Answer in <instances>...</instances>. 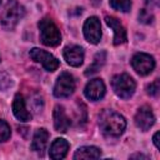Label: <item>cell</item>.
Masks as SVG:
<instances>
[{
    "label": "cell",
    "mask_w": 160,
    "mask_h": 160,
    "mask_svg": "<svg viewBox=\"0 0 160 160\" xmlns=\"http://www.w3.org/2000/svg\"><path fill=\"white\" fill-rule=\"evenodd\" d=\"M131 65L134 70L140 75L150 74L155 68V60L152 56L145 52H138L131 59Z\"/></svg>",
    "instance_id": "8992f818"
},
{
    "label": "cell",
    "mask_w": 160,
    "mask_h": 160,
    "mask_svg": "<svg viewBox=\"0 0 160 160\" xmlns=\"http://www.w3.org/2000/svg\"><path fill=\"white\" fill-rule=\"evenodd\" d=\"M159 135H160V132L158 131V132H155V135H154V138H152V140H154V144H155L156 149H160V144H159Z\"/></svg>",
    "instance_id": "603a6c76"
},
{
    "label": "cell",
    "mask_w": 160,
    "mask_h": 160,
    "mask_svg": "<svg viewBox=\"0 0 160 160\" xmlns=\"http://www.w3.org/2000/svg\"><path fill=\"white\" fill-rule=\"evenodd\" d=\"M25 10L24 8L16 1V0H8L1 15H0V22L4 29L11 30L15 28V25L19 22V20L24 16Z\"/></svg>",
    "instance_id": "7a4b0ae2"
},
{
    "label": "cell",
    "mask_w": 160,
    "mask_h": 160,
    "mask_svg": "<svg viewBox=\"0 0 160 160\" xmlns=\"http://www.w3.org/2000/svg\"><path fill=\"white\" fill-rule=\"evenodd\" d=\"M75 90V80L69 72H62L54 86V95L56 98H68Z\"/></svg>",
    "instance_id": "5b68a950"
},
{
    "label": "cell",
    "mask_w": 160,
    "mask_h": 160,
    "mask_svg": "<svg viewBox=\"0 0 160 160\" xmlns=\"http://www.w3.org/2000/svg\"><path fill=\"white\" fill-rule=\"evenodd\" d=\"M105 58H106V54L105 51H101V52H98L95 55V59H94V62L88 68V70L85 71V75H91V74H95L100 70V68L104 65L105 62Z\"/></svg>",
    "instance_id": "ac0fdd59"
},
{
    "label": "cell",
    "mask_w": 160,
    "mask_h": 160,
    "mask_svg": "<svg viewBox=\"0 0 160 160\" xmlns=\"http://www.w3.org/2000/svg\"><path fill=\"white\" fill-rule=\"evenodd\" d=\"M155 122V116L149 106H141L135 115V124L142 131L149 130Z\"/></svg>",
    "instance_id": "9c48e42d"
},
{
    "label": "cell",
    "mask_w": 160,
    "mask_h": 160,
    "mask_svg": "<svg viewBox=\"0 0 160 160\" xmlns=\"http://www.w3.org/2000/svg\"><path fill=\"white\" fill-rule=\"evenodd\" d=\"M30 58L38 62H40L45 70L48 71H54L59 68V60L52 56L50 52L45 51V50H41V49H38V48H34L30 50Z\"/></svg>",
    "instance_id": "52a82bcc"
},
{
    "label": "cell",
    "mask_w": 160,
    "mask_h": 160,
    "mask_svg": "<svg viewBox=\"0 0 160 160\" xmlns=\"http://www.w3.org/2000/svg\"><path fill=\"white\" fill-rule=\"evenodd\" d=\"M111 85H112V89H114L115 94L118 96H120L121 99H129L134 94L135 88H136V84H135L134 79L128 74L115 75L112 78Z\"/></svg>",
    "instance_id": "277c9868"
},
{
    "label": "cell",
    "mask_w": 160,
    "mask_h": 160,
    "mask_svg": "<svg viewBox=\"0 0 160 160\" xmlns=\"http://www.w3.org/2000/svg\"><path fill=\"white\" fill-rule=\"evenodd\" d=\"M40 39L46 46H58L61 41V35L59 28L50 18H44L39 21Z\"/></svg>",
    "instance_id": "3957f363"
},
{
    "label": "cell",
    "mask_w": 160,
    "mask_h": 160,
    "mask_svg": "<svg viewBox=\"0 0 160 160\" xmlns=\"http://www.w3.org/2000/svg\"><path fill=\"white\" fill-rule=\"evenodd\" d=\"M85 39L91 44H98L101 39V25L96 16H90L84 24Z\"/></svg>",
    "instance_id": "ba28073f"
},
{
    "label": "cell",
    "mask_w": 160,
    "mask_h": 160,
    "mask_svg": "<svg viewBox=\"0 0 160 160\" xmlns=\"http://www.w3.org/2000/svg\"><path fill=\"white\" fill-rule=\"evenodd\" d=\"M10 135H11L10 126L4 120H0V142L6 141L10 138Z\"/></svg>",
    "instance_id": "ffe728a7"
},
{
    "label": "cell",
    "mask_w": 160,
    "mask_h": 160,
    "mask_svg": "<svg viewBox=\"0 0 160 160\" xmlns=\"http://www.w3.org/2000/svg\"><path fill=\"white\" fill-rule=\"evenodd\" d=\"M84 94L89 100H92V101L100 100L105 95V85H104L102 80L101 79L90 80L85 86Z\"/></svg>",
    "instance_id": "30bf717a"
},
{
    "label": "cell",
    "mask_w": 160,
    "mask_h": 160,
    "mask_svg": "<svg viewBox=\"0 0 160 160\" xmlns=\"http://www.w3.org/2000/svg\"><path fill=\"white\" fill-rule=\"evenodd\" d=\"M110 5L115 10L126 12L131 8V1L130 0H110Z\"/></svg>",
    "instance_id": "d6986e66"
},
{
    "label": "cell",
    "mask_w": 160,
    "mask_h": 160,
    "mask_svg": "<svg viewBox=\"0 0 160 160\" xmlns=\"http://www.w3.org/2000/svg\"><path fill=\"white\" fill-rule=\"evenodd\" d=\"M0 4H1V0H0Z\"/></svg>",
    "instance_id": "484cf974"
},
{
    "label": "cell",
    "mask_w": 160,
    "mask_h": 160,
    "mask_svg": "<svg viewBox=\"0 0 160 160\" xmlns=\"http://www.w3.org/2000/svg\"><path fill=\"white\" fill-rule=\"evenodd\" d=\"M54 126L59 132H65L70 126V119L65 114L64 108L60 105L54 109Z\"/></svg>",
    "instance_id": "5bb4252c"
},
{
    "label": "cell",
    "mask_w": 160,
    "mask_h": 160,
    "mask_svg": "<svg viewBox=\"0 0 160 160\" xmlns=\"http://www.w3.org/2000/svg\"><path fill=\"white\" fill-rule=\"evenodd\" d=\"M12 111L14 115L16 116V119H19L20 121H29L31 120V114L28 111L26 106H25V101L21 94H16L15 99L12 101Z\"/></svg>",
    "instance_id": "4fadbf2b"
},
{
    "label": "cell",
    "mask_w": 160,
    "mask_h": 160,
    "mask_svg": "<svg viewBox=\"0 0 160 160\" xmlns=\"http://www.w3.org/2000/svg\"><path fill=\"white\" fill-rule=\"evenodd\" d=\"M99 125L108 136H120L126 128V121L120 114L112 110H104L99 116Z\"/></svg>",
    "instance_id": "6da1fadb"
},
{
    "label": "cell",
    "mask_w": 160,
    "mask_h": 160,
    "mask_svg": "<svg viewBox=\"0 0 160 160\" xmlns=\"http://www.w3.org/2000/svg\"><path fill=\"white\" fill-rule=\"evenodd\" d=\"M48 140H49V132L45 129H38L35 131V135H34V139L31 142V150L42 155L44 150L46 149Z\"/></svg>",
    "instance_id": "9a60e30c"
},
{
    "label": "cell",
    "mask_w": 160,
    "mask_h": 160,
    "mask_svg": "<svg viewBox=\"0 0 160 160\" xmlns=\"http://www.w3.org/2000/svg\"><path fill=\"white\" fill-rule=\"evenodd\" d=\"M106 24L114 30V44L115 45H120L126 42V30L122 26V24L114 16H106L105 18Z\"/></svg>",
    "instance_id": "7c38bea8"
},
{
    "label": "cell",
    "mask_w": 160,
    "mask_h": 160,
    "mask_svg": "<svg viewBox=\"0 0 160 160\" xmlns=\"http://www.w3.org/2000/svg\"><path fill=\"white\" fill-rule=\"evenodd\" d=\"M146 4L149 6H158L159 5V0H146Z\"/></svg>",
    "instance_id": "cb8c5ba5"
},
{
    "label": "cell",
    "mask_w": 160,
    "mask_h": 160,
    "mask_svg": "<svg viewBox=\"0 0 160 160\" xmlns=\"http://www.w3.org/2000/svg\"><path fill=\"white\" fill-rule=\"evenodd\" d=\"M130 158H131V159H135V158H142V159H148V156H145V155H142V154H134V155H131Z\"/></svg>",
    "instance_id": "d4e9b609"
},
{
    "label": "cell",
    "mask_w": 160,
    "mask_h": 160,
    "mask_svg": "<svg viewBox=\"0 0 160 160\" xmlns=\"http://www.w3.org/2000/svg\"><path fill=\"white\" fill-rule=\"evenodd\" d=\"M139 20L144 24H150V22H152L154 16H152V14H150V11H148L146 9H142L139 12Z\"/></svg>",
    "instance_id": "44dd1931"
},
{
    "label": "cell",
    "mask_w": 160,
    "mask_h": 160,
    "mask_svg": "<svg viewBox=\"0 0 160 160\" xmlns=\"http://www.w3.org/2000/svg\"><path fill=\"white\" fill-rule=\"evenodd\" d=\"M64 59L71 66H80L84 61V50L78 45H70L64 49Z\"/></svg>",
    "instance_id": "8fae6325"
},
{
    "label": "cell",
    "mask_w": 160,
    "mask_h": 160,
    "mask_svg": "<svg viewBox=\"0 0 160 160\" xmlns=\"http://www.w3.org/2000/svg\"><path fill=\"white\" fill-rule=\"evenodd\" d=\"M101 151L95 146H81L74 154V159H98L100 158Z\"/></svg>",
    "instance_id": "e0dca14e"
},
{
    "label": "cell",
    "mask_w": 160,
    "mask_h": 160,
    "mask_svg": "<svg viewBox=\"0 0 160 160\" xmlns=\"http://www.w3.org/2000/svg\"><path fill=\"white\" fill-rule=\"evenodd\" d=\"M69 150V142L65 139H55L50 148V158L54 160L62 159L66 156Z\"/></svg>",
    "instance_id": "2e32d148"
},
{
    "label": "cell",
    "mask_w": 160,
    "mask_h": 160,
    "mask_svg": "<svg viewBox=\"0 0 160 160\" xmlns=\"http://www.w3.org/2000/svg\"><path fill=\"white\" fill-rule=\"evenodd\" d=\"M146 89H148V92H149L150 95H158V92H159V90H160V86H159V80L156 79L155 81H152L151 84H149Z\"/></svg>",
    "instance_id": "7402d4cb"
}]
</instances>
